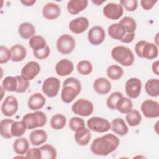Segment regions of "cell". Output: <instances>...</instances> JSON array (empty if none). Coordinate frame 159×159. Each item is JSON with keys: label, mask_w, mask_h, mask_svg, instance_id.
<instances>
[{"label": "cell", "mask_w": 159, "mask_h": 159, "mask_svg": "<svg viewBox=\"0 0 159 159\" xmlns=\"http://www.w3.org/2000/svg\"><path fill=\"white\" fill-rule=\"evenodd\" d=\"M18 81V87L16 93H23L26 91L29 86V82L28 80H25L22 76H16Z\"/></svg>", "instance_id": "cell-45"}, {"label": "cell", "mask_w": 159, "mask_h": 159, "mask_svg": "<svg viewBox=\"0 0 159 159\" xmlns=\"http://www.w3.org/2000/svg\"><path fill=\"white\" fill-rule=\"evenodd\" d=\"M26 158L41 159V153L39 148H29L26 153Z\"/></svg>", "instance_id": "cell-47"}, {"label": "cell", "mask_w": 159, "mask_h": 159, "mask_svg": "<svg viewBox=\"0 0 159 159\" xmlns=\"http://www.w3.org/2000/svg\"><path fill=\"white\" fill-rule=\"evenodd\" d=\"M135 52L137 56L148 60L155 58L158 54V49L156 44L145 40H140L135 46Z\"/></svg>", "instance_id": "cell-4"}, {"label": "cell", "mask_w": 159, "mask_h": 159, "mask_svg": "<svg viewBox=\"0 0 159 159\" xmlns=\"http://www.w3.org/2000/svg\"><path fill=\"white\" fill-rule=\"evenodd\" d=\"M29 45L33 51H37L45 48L47 46L46 40L41 35H34L29 40Z\"/></svg>", "instance_id": "cell-33"}, {"label": "cell", "mask_w": 159, "mask_h": 159, "mask_svg": "<svg viewBox=\"0 0 159 159\" xmlns=\"http://www.w3.org/2000/svg\"><path fill=\"white\" fill-rule=\"evenodd\" d=\"M27 129L25 122L22 121H14L11 129V132L12 137H20L24 135Z\"/></svg>", "instance_id": "cell-38"}, {"label": "cell", "mask_w": 159, "mask_h": 159, "mask_svg": "<svg viewBox=\"0 0 159 159\" xmlns=\"http://www.w3.org/2000/svg\"><path fill=\"white\" fill-rule=\"evenodd\" d=\"M111 128L112 132L120 136L125 135L129 131L128 127L125 124L124 120L120 117L115 118L112 120L111 123Z\"/></svg>", "instance_id": "cell-22"}, {"label": "cell", "mask_w": 159, "mask_h": 159, "mask_svg": "<svg viewBox=\"0 0 159 159\" xmlns=\"http://www.w3.org/2000/svg\"><path fill=\"white\" fill-rule=\"evenodd\" d=\"M104 2H105V0H102V1H100V0H94V1H92V2L97 6L98 5H101V4H102Z\"/></svg>", "instance_id": "cell-52"}, {"label": "cell", "mask_w": 159, "mask_h": 159, "mask_svg": "<svg viewBox=\"0 0 159 159\" xmlns=\"http://www.w3.org/2000/svg\"><path fill=\"white\" fill-rule=\"evenodd\" d=\"M11 59V50L6 47L1 45L0 47V63L3 64L8 62Z\"/></svg>", "instance_id": "cell-43"}, {"label": "cell", "mask_w": 159, "mask_h": 159, "mask_svg": "<svg viewBox=\"0 0 159 159\" xmlns=\"http://www.w3.org/2000/svg\"><path fill=\"white\" fill-rule=\"evenodd\" d=\"M135 38V33H126L125 36L120 40V41L125 43H129L133 41Z\"/></svg>", "instance_id": "cell-49"}, {"label": "cell", "mask_w": 159, "mask_h": 159, "mask_svg": "<svg viewBox=\"0 0 159 159\" xmlns=\"http://www.w3.org/2000/svg\"><path fill=\"white\" fill-rule=\"evenodd\" d=\"M93 88L97 93L101 95L106 94L111 91V83L105 78H98L93 83Z\"/></svg>", "instance_id": "cell-20"}, {"label": "cell", "mask_w": 159, "mask_h": 159, "mask_svg": "<svg viewBox=\"0 0 159 159\" xmlns=\"http://www.w3.org/2000/svg\"><path fill=\"white\" fill-rule=\"evenodd\" d=\"M119 138L112 134H107L96 138L91 145V151L96 155L106 156L116 150L119 145Z\"/></svg>", "instance_id": "cell-1"}, {"label": "cell", "mask_w": 159, "mask_h": 159, "mask_svg": "<svg viewBox=\"0 0 159 159\" xmlns=\"http://www.w3.org/2000/svg\"><path fill=\"white\" fill-rule=\"evenodd\" d=\"M125 119L127 124L130 127H135L140 123L142 120V116L137 110L132 109L127 114Z\"/></svg>", "instance_id": "cell-37"}, {"label": "cell", "mask_w": 159, "mask_h": 159, "mask_svg": "<svg viewBox=\"0 0 159 159\" xmlns=\"http://www.w3.org/2000/svg\"><path fill=\"white\" fill-rule=\"evenodd\" d=\"M69 127L72 131L76 132L85 127L84 120L82 118L73 117L69 121Z\"/></svg>", "instance_id": "cell-42"}, {"label": "cell", "mask_w": 159, "mask_h": 159, "mask_svg": "<svg viewBox=\"0 0 159 159\" xmlns=\"http://www.w3.org/2000/svg\"><path fill=\"white\" fill-rule=\"evenodd\" d=\"M120 4L127 11L133 12L137 8L138 1L137 0H120Z\"/></svg>", "instance_id": "cell-44"}, {"label": "cell", "mask_w": 159, "mask_h": 159, "mask_svg": "<svg viewBox=\"0 0 159 159\" xmlns=\"http://www.w3.org/2000/svg\"><path fill=\"white\" fill-rule=\"evenodd\" d=\"M132 102L130 99L122 96L116 104V109L122 114H127L132 109Z\"/></svg>", "instance_id": "cell-30"}, {"label": "cell", "mask_w": 159, "mask_h": 159, "mask_svg": "<svg viewBox=\"0 0 159 159\" xmlns=\"http://www.w3.org/2000/svg\"><path fill=\"white\" fill-rule=\"evenodd\" d=\"M57 74L60 76H65L71 74L74 70L73 62L68 59H61L55 67Z\"/></svg>", "instance_id": "cell-18"}, {"label": "cell", "mask_w": 159, "mask_h": 159, "mask_svg": "<svg viewBox=\"0 0 159 159\" xmlns=\"http://www.w3.org/2000/svg\"><path fill=\"white\" fill-rule=\"evenodd\" d=\"M21 3L25 6H33L35 2V0H22L20 1Z\"/></svg>", "instance_id": "cell-51"}, {"label": "cell", "mask_w": 159, "mask_h": 159, "mask_svg": "<svg viewBox=\"0 0 159 159\" xmlns=\"http://www.w3.org/2000/svg\"><path fill=\"white\" fill-rule=\"evenodd\" d=\"M11 60L14 62L22 61L26 57L27 50L24 46L21 44H16L11 49Z\"/></svg>", "instance_id": "cell-25"}, {"label": "cell", "mask_w": 159, "mask_h": 159, "mask_svg": "<svg viewBox=\"0 0 159 159\" xmlns=\"http://www.w3.org/2000/svg\"><path fill=\"white\" fill-rule=\"evenodd\" d=\"M91 132L89 129L84 127L75 132L74 138L76 142L81 146L88 144L91 140Z\"/></svg>", "instance_id": "cell-27"}, {"label": "cell", "mask_w": 159, "mask_h": 159, "mask_svg": "<svg viewBox=\"0 0 159 159\" xmlns=\"http://www.w3.org/2000/svg\"><path fill=\"white\" fill-rule=\"evenodd\" d=\"M66 118L61 114H57L53 116L50 119V124L52 129L55 130L62 129L66 125Z\"/></svg>", "instance_id": "cell-32"}, {"label": "cell", "mask_w": 159, "mask_h": 159, "mask_svg": "<svg viewBox=\"0 0 159 159\" xmlns=\"http://www.w3.org/2000/svg\"><path fill=\"white\" fill-rule=\"evenodd\" d=\"M29 138L32 145L38 146L47 141V134L43 130H34L30 132Z\"/></svg>", "instance_id": "cell-23"}, {"label": "cell", "mask_w": 159, "mask_h": 159, "mask_svg": "<svg viewBox=\"0 0 159 159\" xmlns=\"http://www.w3.org/2000/svg\"><path fill=\"white\" fill-rule=\"evenodd\" d=\"M157 2V1L153 0H142L140 1V4L145 10H149L153 7Z\"/></svg>", "instance_id": "cell-48"}, {"label": "cell", "mask_w": 159, "mask_h": 159, "mask_svg": "<svg viewBox=\"0 0 159 159\" xmlns=\"http://www.w3.org/2000/svg\"><path fill=\"white\" fill-rule=\"evenodd\" d=\"M81 84L79 80L74 77L67 78L63 83L61 98L63 102L69 104L80 93Z\"/></svg>", "instance_id": "cell-2"}, {"label": "cell", "mask_w": 159, "mask_h": 159, "mask_svg": "<svg viewBox=\"0 0 159 159\" xmlns=\"http://www.w3.org/2000/svg\"><path fill=\"white\" fill-rule=\"evenodd\" d=\"M18 101L14 96H8L4 100L1 105V111L7 117L13 116L17 111Z\"/></svg>", "instance_id": "cell-13"}, {"label": "cell", "mask_w": 159, "mask_h": 159, "mask_svg": "<svg viewBox=\"0 0 159 159\" xmlns=\"http://www.w3.org/2000/svg\"><path fill=\"white\" fill-rule=\"evenodd\" d=\"M122 24L125 29L126 33H133L137 28V23L134 19L130 17H124L119 22Z\"/></svg>", "instance_id": "cell-39"}, {"label": "cell", "mask_w": 159, "mask_h": 159, "mask_svg": "<svg viewBox=\"0 0 159 159\" xmlns=\"http://www.w3.org/2000/svg\"><path fill=\"white\" fill-rule=\"evenodd\" d=\"M124 9L120 4L109 2L103 8V14L106 17L111 20H117L123 15Z\"/></svg>", "instance_id": "cell-11"}, {"label": "cell", "mask_w": 159, "mask_h": 159, "mask_svg": "<svg viewBox=\"0 0 159 159\" xmlns=\"http://www.w3.org/2000/svg\"><path fill=\"white\" fill-rule=\"evenodd\" d=\"M159 61L157 60L156 61H155L154 63H153V65L152 66V71L157 76L159 75V72H158V70H159Z\"/></svg>", "instance_id": "cell-50"}, {"label": "cell", "mask_w": 159, "mask_h": 159, "mask_svg": "<svg viewBox=\"0 0 159 159\" xmlns=\"http://www.w3.org/2000/svg\"><path fill=\"white\" fill-rule=\"evenodd\" d=\"M87 126L92 131L103 133L111 129V123L106 119L99 117H93L88 120Z\"/></svg>", "instance_id": "cell-8"}, {"label": "cell", "mask_w": 159, "mask_h": 159, "mask_svg": "<svg viewBox=\"0 0 159 159\" xmlns=\"http://www.w3.org/2000/svg\"><path fill=\"white\" fill-rule=\"evenodd\" d=\"M61 13L60 6L54 2H50L45 4L42 9L43 16L48 20H53L58 18Z\"/></svg>", "instance_id": "cell-17"}, {"label": "cell", "mask_w": 159, "mask_h": 159, "mask_svg": "<svg viewBox=\"0 0 159 159\" xmlns=\"http://www.w3.org/2000/svg\"><path fill=\"white\" fill-rule=\"evenodd\" d=\"M145 89L148 95L157 97L159 95V80L152 78L148 80L145 84Z\"/></svg>", "instance_id": "cell-29"}, {"label": "cell", "mask_w": 159, "mask_h": 159, "mask_svg": "<svg viewBox=\"0 0 159 159\" xmlns=\"http://www.w3.org/2000/svg\"><path fill=\"white\" fill-rule=\"evenodd\" d=\"M71 110L75 114L87 117L93 112L94 106L89 100L81 98L73 103L71 106Z\"/></svg>", "instance_id": "cell-7"}, {"label": "cell", "mask_w": 159, "mask_h": 159, "mask_svg": "<svg viewBox=\"0 0 159 159\" xmlns=\"http://www.w3.org/2000/svg\"><path fill=\"white\" fill-rule=\"evenodd\" d=\"M107 32L111 38L119 40H120L126 34L125 28L120 23H114L109 25Z\"/></svg>", "instance_id": "cell-24"}, {"label": "cell", "mask_w": 159, "mask_h": 159, "mask_svg": "<svg viewBox=\"0 0 159 159\" xmlns=\"http://www.w3.org/2000/svg\"><path fill=\"white\" fill-rule=\"evenodd\" d=\"M29 148V143L25 137H19L16 139L13 143L14 151L18 155H24Z\"/></svg>", "instance_id": "cell-28"}, {"label": "cell", "mask_w": 159, "mask_h": 159, "mask_svg": "<svg viewBox=\"0 0 159 159\" xmlns=\"http://www.w3.org/2000/svg\"><path fill=\"white\" fill-rule=\"evenodd\" d=\"M50 53V47L47 45L45 48L37 50V51H33V54L34 57L39 60H43L46 58H47Z\"/></svg>", "instance_id": "cell-46"}, {"label": "cell", "mask_w": 159, "mask_h": 159, "mask_svg": "<svg viewBox=\"0 0 159 159\" xmlns=\"http://www.w3.org/2000/svg\"><path fill=\"white\" fill-rule=\"evenodd\" d=\"M14 121L10 119H4L0 122V134L5 139H11L12 135L11 132V125Z\"/></svg>", "instance_id": "cell-34"}, {"label": "cell", "mask_w": 159, "mask_h": 159, "mask_svg": "<svg viewBox=\"0 0 159 159\" xmlns=\"http://www.w3.org/2000/svg\"><path fill=\"white\" fill-rule=\"evenodd\" d=\"M46 99L45 97L39 93L32 94L28 99V107L30 110L37 111L41 109L45 104Z\"/></svg>", "instance_id": "cell-19"}, {"label": "cell", "mask_w": 159, "mask_h": 159, "mask_svg": "<svg viewBox=\"0 0 159 159\" xmlns=\"http://www.w3.org/2000/svg\"><path fill=\"white\" fill-rule=\"evenodd\" d=\"M57 48L63 55L71 53L75 48L76 42L74 38L68 34H63L57 40Z\"/></svg>", "instance_id": "cell-6"}, {"label": "cell", "mask_w": 159, "mask_h": 159, "mask_svg": "<svg viewBox=\"0 0 159 159\" xmlns=\"http://www.w3.org/2000/svg\"><path fill=\"white\" fill-rule=\"evenodd\" d=\"M88 4L87 0H71L67 3V10L72 15H76L86 8Z\"/></svg>", "instance_id": "cell-21"}, {"label": "cell", "mask_w": 159, "mask_h": 159, "mask_svg": "<svg viewBox=\"0 0 159 159\" xmlns=\"http://www.w3.org/2000/svg\"><path fill=\"white\" fill-rule=\"evenodd\" d=\"M140 109L147 118H157L159 116V104L156 101L147 99L140 106Z\"/></svg>", "instance_id": "cell-10"}, {"label": "cell", "mask_w": 159, "mask_h": 159, "mask_svg": "<svg viewBox=\"0 0 159 159\" xmlns=\"http://www.w3.org/2000/svg\"><path fill=\"white\" fill-rule=\"evenodd\" d=\"M125 93L130 98H137L141 93L142 82L137 78H129L125 83Z\"/></svg>", "instance_id": "cell-12"}, {"label": "cell", "mask_w": 159, "mask_h": 159, "mask_svg": "<svg viewBox=\"0 0 159 159\" xmlns=\"http://www.w3.org/2000/svg\"><path fill=\"white\" fill-rule=\"evenodd\" d=\"M60 87V80L55 77H48L46 78L42 84L43 93L49 98L56 96Z\"/></svg>", "instance_id": "cell-9"}, {"label": "cell", "mask_w": 159, "mask_h": 159, "mask_svg": "<svg viewBox=\"0 0 159 159\" xmlns=\"http://www.w3.org/2000/svg\"><path fill=\"white\" fill-rule=\"evenodd\" d=\"M123 96L122 93L119 91H115L111 93L107 98L106 104L107 106L111 110L116 109V104L118 100Z\"/></svg>", "instance_id": "cell-41"}, {"label": "cell", "mask_w": 159, "mask_h": 159, "mask_svg": "<svg viewBox=\"0 0 159 159\" xmlns=\"http://www.w3.org/2000/svg\"><path fill=\"white\" fill-rule=\"evenodd\" d=\"M40 71V66L39 63L30 61L27 63L21 70V76L26 80H32L35 78Z\"/></svg>", "instance_id": "cell-14"}, {"label": "cell", "mask_w": 159, "mask_h": 159, "mask_svg": "<svg viewBox=\"0 0 159 159\" xmlns=\"http://www.w3.org/2000/svg\"><path fill=\"white\" fill-rule=\"evenodd\" d=\"M88 19L84 17H79L73 19L69 24V29L74 34L84 32L88 28Z\"/></svg>", "instance_id": "cell-16"}, {"label": "cell", "mask_w": 159, "mask_h": 159, "mask_svg": "<svg viewBox=\"0 0 159 159\" xmlns=\"http://www.w3.org/2000/svg\"><path fill=\"white\" fill-rule=\"evenodd\" d=\"M41 153V159H55L57 153L55 148L50 144H45L39 147Z\"/></svg>", "instance_id": "cell-31"}, {"label": "cell", "mask_w": 159, "mask_h": 159, "mask_svg": "<svg viewBox=\"0 0 159 159\" xmlns=\"http://www.w3.org/2000/svg\"><path fill=\"white\" fill-rule=\"evenodd\" d=\"M105 37V31L101 26H94L91 27L88 32V39L93 45L101 44L104 42Z\"/></svg>", "instance_id": "cell-15"}, {"label": "cell", "mask_w": 159, "mask_h": 159, "mask_svg": "<svg viewBox=\"0 0 159 159\" xmlns=\"http://www.w3.org/2000/svg\"><path fill=\"white\" fill-rule=\"evenodd\" d=\"M106 74L108 78L112 80H119L124 74L122 67L117 65H112L109 66L106 70Z\"/></svg>", "instance_id": "cell-36"}, {"label": "cell", "mask_w": 159, "mask_h": 159, "mask_svg": "<svg viewBox=\"0 0 159 159\" xmlns=\"http://www.w3.org/2000/svg\"><path fill=\"white\" fill-rule=\"evenodd\" d=\"M4 91L16 92L18 87V81L16 76H7L2 83L1 86Z\"/></svg>", "instance_id": "cell-35"}, {"label": "cell", "mask_w": 159, "mask_h": 159, "mask_svg": "<svg viewBox=\"0 0 159 159\" xmlns=\"http://www.w3.org/2000/svg\"><path fill=\"white\" fill-rule=\"evenodd\" d=\"M111 57L115 61L124 66H131L135 60V57L132 50L123 45L114 47L111 51Z\"/></svg>", "instance_id": "cell-3"}, {"label": "cell", "mask_w": 159, "mask_h": 159, "mask_svg": "<svg viewBox=\"0 0 159 159\" xmlns=\"http://www.w3.org/2000/svg\"><path fill=\"white\" fill-rule=\"evenodd\" d=\"M22 120L25 122L27 129L30 130L44 126L47 122V116L43 112L37 111L25 114Z\"/></svg>", "instance_id": "cell-5"}, {"label": "cell", "mask_w": 159, "mask_h": 159, "mask_svg": "<svg viewBox=\"0 0 159 159\" xmlns=\"http://www.w3.org/2000/svg\"><path fill=\"white\" fill-rule=\"evenodd\" d=\"M18 32L22 38L24 39H29L35 35V28L32 23L25 22L19 25Z\"/></svg>", "instance_id": "cell-26"}, {"label": "cell", "mask_w": 159, "mask_h": 159, "mask_svg": "<svg viewBox=\"0 0 159 159\" xmlns=\"http://www.w3.org/2000/svg\"><path fill=\"white\" fill-rule=\"evenodd\" d=\"M79 73L82 75H88L93 71V65L89 61L81 60L79 61L76 66Z\"/></svg>", "instance_id": "cell-40"}]
</instances>
